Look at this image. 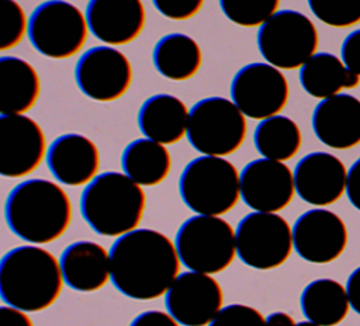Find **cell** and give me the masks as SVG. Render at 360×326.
<instances>
[{
	"label": "cell",
	"mask_w": 360,
	"mask_h": 326,
	"mask_svg": "<svg viewBox=\"0 0 360 326\" xmlns=\"http://www.w3.org/2000/svg\"><path fill=\"white\" fill-rule=\"evenodd\" d=\"M111 281L125 296L138 301L156 299L167 292L180 274L176 244L155 229H135L110 247Z\"/></svg>",
	"instance_id": "6da1fadb"
},
{
	"label": "cell",
	"mask_w": 360,
	"mask_h": 326,
	"mask_svg": "<svg viewBox=\"0 0 360 326\" xmlns=\"http://www.w3.org/2000/svg\"><path fill=\"white\" fill-rule=\"evenodd\" d=\"M73 215L68 193L55 181L28 178L8 193L4 218L8 229L31 244L59 239L70 226Z\"/></svg>",
	"instance_id": "7a4b0ae2"
},
{
	"label": "cell",
	"mask_w": 360,
	"mask_h": 326,
	"mask_svg": "<svg viewBox=\"0 0 360 326\" xmlns=\"http://www.w3.org/2000/svg\"><path fill=\"white\" fill-rule=\"evenodd\" d=\"M59 260L37 244L17 246L0 260V298L25 312L52 306L63 289Z\"/></svg>",
	"instance_id": "3957f363"
},
{
	"label": "cell",
	"mask_w": 360,
	"mask_h": 326,
	"mask_svg": "<svg viewBox=\"0 0 360 326\" xmlns=\"http://www.w3.org/2000/svg\"><path fill=\"white\" fill-rule=\"evenodd\" d=\"M146 207L142 185L125 173L97 174L80 195V214L98 235L120 237L138 229Z\"/></svg>",
	"instance_id": "277c9868"
},
{
	"label": "cell",
	"mask_w": 360,
	"mask_h": 326,
	"mask_svg": "<svg viewBox=\"0 0 360 326\" xmlns=\"http://www.w3.org/2000/svg\"><path fill=\"white\" fill-rule=\"evenodd\" d=\"M179 194L197 215H224L240 200V173L225 157L198 156L183 169Z\"/></svg>",
	"instance_id": "5b68a950"
},
{
	"label": "cell",
	"mask_w": 360,
	"mask_h": 326,
	"mask_svg": "<svg viewBox=\"0 0 360 326\" xmlns=\"http://www.w3.org/2000/svg\"><path fill=\"white\" fill-rule=\"evenodd\" d=\"M174 244L184 267L210 275L226 270L236 256L235 230L221 216L186 219L176 232Z\"/></svg>",
	"instance_id": "8992f818"
},
{
	"label": "cell",
	"mask_w": 360,
	"mask_h": 326,
	"mask_svg": "<svg viewBox=\"0 0 360 326\" xmlns=\"http://www.w3.org/2000/svg\"><path fill=\"white\" fill-rule=\"evenodd\" d=\"M89 32L86 14L66 0H46L30 14L28 39L38 53L49 59L77 55Z\"/></svg>",
	"instance_id": "52a82bcc"
},
{
	"label": "cell",
	"mask_w": 360,
	"mask_h": 326,
	"mask_svg": "<svg viewBox=\"0 0 360 326\" xmlns=\"http://www.w3.org/2000/svg\"><path fill=\"white\" fill-rule=\"evenodd\" d=\"M246 131V117L232 100L207 97L190 110L187 139L201 155L225 157L235 153L245 142Z\"/></svg>",
	"instance_id": "ba28073f"
},
{
	"label": "cell",
	"mask_w": 360,
	"mask_h": 326,
	"mask_svg": "<svg viewBox=\"0 0 360 326\" xmlns=\"http://www.w3.org/2000/svg\"><path fill=\"white\" fill-rule=\"evenodd\" d=\"M257 48L263 59L285 70L301 67L316 53L315 24L295 10H278L257 31Z\"/></svg>",
	"instance_id": "9c48e42d"
},
{
	"label": "cell",
	"mask_w": 360,
	"mask_h": 326,
	"mask_svg": "<svg viewBox=\"0 0 360 326\" xmlns=\"http://www.w3.org/2000/svg\"><path fill=\"white\" fill-rule=\"evenodd\" d=\"M239 260L256 270L280 267L290 257L294 242L292 229L277 212H250L235 230Z\"/></svg>",
	"instance_id": "30bf717a"
},
{
	"label": "cell",
	"mask_w": 360,
	"mask_h": 326,
	"mask_svg": "<svg viewBox=\"0 0 360 326\" xmlns=\"http://www.w3.org/2000/svg\"><path fill=\"white\" fill-rule=\"evenodd\" d=\"M290 87L283 72L262 62L240 67L231 82V100L252 119L277 115L288 103Z\"/></svg>",
	"instance_id": "8fae6325"
},
{
	"label": "cell",
	"mask_w": 360,
	"mask_h": 326,
	"mask_svg": "<svg viewBox=\"0 0 360 326\" xmlns=\"http://www.w3.org/2000/svg\"><path fill=\"white\" fill-rule=\"evenodd\" d=\"M134 72L129 59L110 45L94 46L82 53L75 66L79 90L100 103L117 101L132 84Z\"/></svg>",
	"instance_id": "7c38bea8"
},
{
	"label": "cell",
	"mask_w": 360,
	"mask_h": 326,
	"mask_svg": "<svg viewBox=\"0 0 360 326\" xmlns=\"http://www.w3.org/2000/svg\"><path fill=\"white\" fill-rule=\"evenodd\" d=\"M41 125L25 114L0 115V174L20 178L35 171L48 153Z\"/></svg>",
	"instance_id": "4fadbf2b"
},
{
	"label": "cell",
	"mask_w": 360,
	"mask_h": 326,
	"mask_svg": "<svg viewBox=\"0 0 360 326\" xmlns=\"http://www.w3.org/2000/svg\"><path fill=\"white\" fill-rule=\"evenodd\" d=\"M167 312L183 326H208L224 308V292L210 274L180 273L165 294Z\"/></svg>",
	"instance_id": "5bb4252c"
},
{
	"label": "cell",
	"mask_w": 360,
	"mask_h": 326,
	"mask_svg": "<svg viewBox=\"0 0 360 326\" xmlns=\"http://www.w3.org/2000/svg\"><path fill=\"white\" fill-rule=\"evenodd\" d=\"M294 173L271 159L249 162L240 171V198L257 212H278L284 209L295 194Z\"/></svg>",
	"instance_id": "9a60e30c"
},
{
	"label": "cell",
	"mask_w": 360,
	"mask_h": 326,
	"mask_svg": "<svg viewBox=\"0 0 360 326\" xmlns=\"http://www.w3.org/2000/svg\"><path fill=\"white\" fill-rule=\"evenodd\" d=\"M294 250L301 259L315 264L336 260L346 249L347 229L332 211L315 208L297 218L292 226Z\"/></svg>",
	"instance_id": "2e32d148"
},
{
	"label": "cell",
	"mask_w": 360,
	"mask_h": 326,
	"mask_svg": "<svg viewBox=\"0 0 360 326\" xmlns=\"http://www.w3.org/2000/svg\"><path fill=\"white\" fill-rule=\"evenodd\" d=\"M294 183L302 201L325 207L336 202L346 191L347 170L332 153L312 152L295 164Z\"/></svg>",
	"instance_id": "e0dca14e"
},
{
	"label": "cell",
	"mask_w": 360,
	"mask_h": 326,
	"mask_svg": "<svg viewBox=\"0 0 360 326\" xmlns=\"http://www.w3.org/2000/svg\"><path fill=\"white\" fill-rule=\"evenodd\" d=\"M84 14L90 32L110 46L134 42L146 24L142 0H89Z\"/></svg>",
	"instance_id": "ac0fdd59"
},
{
	"label": "cell",
	"mask_w": 360,
	"mask_h": 326,
	"mask_svg": "<svg viewBox=\"0 0 360 326\" xmlns=\"http://www.w3.org/2000/svg\"><path fill=\"white\" fill-rule=\"evenodd\" d=\"M46 166L56 181L70 185H87L98 173L97 145L82 133H63L52 141L46 153Z\"/></svg>",
	"instance_id": "d6986e66"
},
{
	"label": "cell",
	"mask_w": 360,
	"mask_h": 326,
	"mask_svg": "<svg viewBox=\"0 0 360 326\" xmlns=\"http://www.w3.org/2000/svg\"><path fill=\"white\" fill-rule=\"evenodd\" d=\"M315 136L332 149H350L360 143V100L339 93L319 101L312 112Z\"/></svg>",
	"instance_id": "ffe728a7"
},
{
	"label": "cell",
	"mask_w": 360,
	"mask_h": 326,
	"mask_svg": "<svg viewBox=\"0 0 360 326\" xmlns=\"http://www.w3.org/2000/svg\"><path fill=\"white\" fill-rule=\"evenodd\" d=\"M65 284L79 292L101 289L111 278L110 252L90 240H79L65 247L59 257Z\"/></svg>",
	"instance_id": "44dd1931"
},
{
	"label": "cell",
	"mask_w": 360,
	"mask_h": 326,
	"mask_svg": "<svg viewBox=\"0 0 360 326\" xmlns=\"http://www.w3.org/2000/svg\"><path fill=\"white\" fill-rule=\"evenodd\" d=\"M190 110L176 96L155 94L148 97L138 111L142 135L162 145H174L187 136Z\"/></svg>",
	"instance_id": "7402d4cb"
},
{
	"label": "cell",
	"mask_w": 360,
	"mask_h": 326,
	"mask_svg": "<svg viewBox=\"0 0 360 326\" xmlns=\"http://www.w3.org/2000/svg\"><path fill=\"white\" fill-rule=\"evenodd\" d=\"M41 96L35 67L17 56L0 58V114L18 115L34 108Z\"/></svg>",
	"instance_id": "603a6c76"
},
{
	"label": "cell",
	"mask_w": 360,
	"mask_h": 326,
	"mask_svg": "<svg viewBox=\"0 0 360 326\" xmlns=\"http://www.w3.org/2000/svg\"><path fill=\"white\" fill-rule=\"evenodd\" d=\"M152 62L163 77L186 82L198 73L202 65V52L198 42L190 35L172 32L155 44Z\"/></svg>",
	"instance_id": "cb8c5ba5"
},
{
	"label": "cell",
	"mask_w": 360,
	"mask_h": 326,
	"mask_svg": "<svg viewBox=\"0 0 360 326\" xmlns=\"http://www.w3.org/2000/svg\"><path fill=\"white\" fill-rule=\"evenodd\" d=\"M300 83L309 96L323 100L343 89H356L360 76L349 70L336 55L319 52L300 67Z\"/></svg>",
	"instance_id": "d4e9b609"
},
{
	"label": "cell",
	"mask_w": 360,
	"mask_h": 326,
	"mask_svg": "<svg viewBox=\"0 0 360 326\" xmlns=\"http://www.w3.org/2000/svg\"><path fill=\"white\" fill-rule=\"evenodd\" d=\"M122 171L142 187L163 183L172 170V156L159 142L139 138L129 142L121 155Z\"/></svg>",
	"instance_id": "484cf974"
},
{
	"label": "cell",
	"mask_w": 360,
	"mask_h": 326,
	"mask_svg": "<svg viewBox=\"0 0 360 326\" xmlns=\"http://www.w3.org/2000/svg\"><path fill=\"white\" fill-rule=\"evenodd\" d=\"M300 305L308 320L321 326H335L347 316L350 301L346 288L340 282L321 278L304 288Z\"/></svg>",
	"instance_id": "4316f807"
},
{
	"label": "cell",
	"mask_w": 360,
	"mask_h": 326,
	"mask_svg": "<svg viewBox=\"0 0 360 326\" xmlns=\"http://www.w3.org/2000/svg\"><path fill=\"white\" fill-rule=\"evenodd\" d=\"M301 142V129L297 122L280 114L262 119L253 132V143L259 155L277 162L292 159Z\"/></svg>",
	"instance_id": "83f0119b"
},
{
	"label": "cell",
	"mask_w": 360,
	"mask_h": 326,
	"mask_svg": "<svg viewBox=\"0 0 360 326\" xmlns=\"http://www.w3.org/2000/svg\"><path fill=\"white\" fill-rule=\"evenodd\" d=\"M280 0H219L224 15L240 27H260L278 11Z\"/></svg>",
	"instance_id": "f1b7e54d"
},
{
	"label": "cell",
	"mask_w": 360,
	"mask_h": 326,
	"mask_svg": "<svg viewBox=\"0 0 360 326\" xmlns=\"http://www.w3.org/2000/svg\"><path fill=\"white\" fill-rule=\"evenodd\" d=\"M30 17L15 0H0V51L6 52L28 35Z\"/></svg>",
	"instance_id": "f546056e"
},
{
	"label": "cell",
	"mask_w": 360,
	"mask_h": 326,
	"mask_svg": "<svg viewBox=\"0 0 360 326\" xmlns=\"http://www.w3.org/2000/svg\"><path fill=\"white\" fill-rule=\"evenodd\" d=\"M312 14L326 25L346 28L360 22V0H307Z\"/></svg>",
	"instance_id": "4dcf8cb0"
},
{
	"label": "cell",
	"mask_w": 360,
	"mask_h": 326,
	"mask_svg": "<svg viewBox=\"0 0 360 326\" xmlns=\"http://www.w3.org/2000/svg\"><path fill=\"white\" fill-rule=\"evenodd\" d=\"M208 326H267V320L253 306L231 304L224 306Z\"/></svg>",
	"instance_id": "1f68e13d"
},
{
	"label": "cell",
	"mask_w": 360,
	"mask_h": 326,
	"mask_svg": "<svg viewBox=\"0 0 360 326\" xmlns=\"http://www.w3.org/2000/svg\"><path fill=\"white\" fill-rule=\"evenodd\" d=\"M205 0H152L155 8L169 20L187 21L195 17Z\"/></svg>",
	"instance_id": "d6a6232c"
},
{
	"label": "cell",
	"mask_w": 360,
	"mask_h": 326,
	"mask_svg": "<svg viewBox=\"0 0 360 326\" xmlns=\"http://www.w3.org/2000/svg\"><path fill=\"white\" fill-rule=\"evenodd\" d=\"M340 56L349 70L360 76V30L350 32L342 42Z\"/></svg>",
	"instance_id": "836d02e7"
},
{
	"label": "cell",
	"mask_w": 360,
	"mask_h": 326,
	"mask_svg": "<svg viewBox=\"0 0 360 326\" xmlns=\"http://www.w3.org/2000/svg\"><path fill=\"white\" fill-rule=\"evenodd\" d=\"M129 326H180V323L169 312L146 311L135 316Z\"/></svg>",
	"instance_id": "e575fe53"
},
{
	"label": "cell",
	"mask_w": 360,
	"mask_h": 326,
	"mask_svg": "<svg viewBox=\"0 0 360 326\" xmlns=\"http://www.w3.org/2000/svg\"><path fill=\"white\" fill-rule=\"evenodd\" d=\"M0 326H34L25 311L3 305L0 306Z\"/></svg>",
	"instance_id": "d590c367"
},
{
	"label": "cell",
	"mask_w": 360,
	"mask_h": 326,
	"mask_svg": "<svg viewBox=\"0 0 360 326\" xmlns=\"http://www.w3.org/2000/svg\"><path fill=\"white\" fill-rule=\"evenodd\" d=\"M346 194L352 205L360 211V157L350 166L347 171Z\"/></svg>",
	"instance_id": "8d00e7d4"
},
{
	"label": "cell",
	"mask_w": 360,
	"mask_h": 326,
	"mask_svg": "<svg viewBox=\"0 0 360 326\" xmlns=\"http://www.w3.org/2000/svg\"><path fill=\"white\" fill-rule=\"evenodd\" d=\"M346 291L349 295L350 306L360 315V267L356 268L347 278Z\"/></svg>",
	"instance_id": "74e56055"
},
{
	"label": "cell",
	"mask_w": 360,
	"mask_h": 326,
	"mask_svg": "<svg viewBox=\"0 0 360 326\" xmlns=\"http://www.w3.org/2000/svg\"><path fill=\"white\" fill-rule=\"evenodd\" d=\"M267 326H295L294 319L285 312H273L267 318Z\"/></svg>",
	"instance_id": "f35d334b"
},
{
	"label": "cell",
	"mask_w": 360,
	"mask_h": 326,
	"mask_svg": "<svg viewBox=\"0 0 360 326\" xmlns=\"http://www.w3.org/2000/svg\"><path fill=\"white\" fill-rule=\"evenodd\" d=\"M295 326H321V325L314 323V322H311V320H305V322H298Z\"/></svg>",
	"instance_id": "ab89813d"
}]
</instances>
